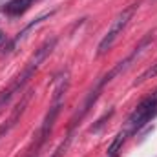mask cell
<instances>
[{
  "label": "cell",
  "instance_id": "cell-3",
  "mask_svg": "<svg viewBox=\"0 0 157 157\" xmlns=\"http://www.w3.org/2000/svg\"><path fill=\"white\" fill-rule=\"evenodd\" d=\"M155 115H157V91L154 95L143 99V101L137 104V108L132 112V115L126 121V128H124V130L128 132V135H133V133H137L141 128H144Z\"/></svg>",
  "mask_w": 157,
  "mask_h": 157
},
{
  "label": "cell",
  "instance_id": "cell-4",
  "mask_svg": "<svg viewBox=\"0 0 157 157\" xmlns=\"http://www.w3.org/2000/svg\"><path fill=\"white\" fill-rule=\"evenodd\" d=\"M31 95H33V91L31 90H28L26 93H24V97H22V101L15 106V110L11 112V115H9V119L6 121V122H2L0 124V139L2 137H6L15 126H17V122L20 121V117H22V113L26 112V106H28V102H29V99H31Z\"/></svg>",
  "mask_w": 157,
  "mask_h": 157
},
{
  "label": "cell",
  "instance_id": "cell-1",
  "mask_svg": "<svg viewBox=\"0 0 157 157\" xmlns=\"http://www.w3.org/2000/svg\"><path fill=\"white\" fill-rule=\"evenodd\" d=\"M55 46H57V39H48L39 49L31 55V59L26 62L22 73H18L17 77L13 78V82H11L7 88H4V90L0 91V110H4L6 106H9L11 101H13L20 91H24V88L28 86V82H29L31 77L39 71L40 64L51 55V51L55 49Z\"/></svg>",
  "mask_w": 157,
  "mask_h": 157
},
{
  "label": "cell",
  "instance_id": "cell-2",
  "mask_svg": "<svg viewBox=\"0 0 157 157\" xmlns=\"http://www.w3.org/2000/svg\"><path fill=\"white\" fill-rule=\"evenodd\" d=\"M135 11H137V4H130L128 7H124L117 17L112 20V24H110V28H108L106 35H104L102 40L99 42L97 57H102L104 53H108V51L112 49V46L115 44V40L119 39V35L124 31V28L128 26V22L132 20V17H133V13H135Z\"/></svg>",
  "mask_w": 157,
  "mask_h": 157
},
{
  "label": "cell",
  "instance_id": "cell-5",
  "mask_svg": "<svg viewBox=\"0 0 157 157\" xmlns=\"http://www.w3.org/2000/svg\"><path fill=\"white\" fill-rule=\"evenodd\" d=\"M53 13H55V11L44 13V15H40V17H37V18H35L33 22H29V24H28V26H26V28H24V29H22V31H20L18 35H17V37H15V39H13L11 42H9V44H7V48L4 49V53H11V51H13V49H15V48H17V46H18V44L22 42V40L26 39V37H28V33H29V31H31L33 28H37L39 24H42V22H44L46 18H51V17H53Z\"/></svg>",
  "mask_w": 157,
  "mask_h": 157
},
{
  "label": "cell",
  "instance_id": "cell-8",
  "mask_svg": "<svg viewBox=\"0 0 157 157\" xmlns=\"http://www.w3.org/2000/svg\"><path fill=\"white\" fill-rule=\"evenodd\" d=\"M4 40H6V35H4V33H2V31H0V46H2V44H4Z\"/></svg>",
  "mask_w": 157,
  "mask_h": 157
},
{
  "label": "cell",
  "instance_id": "cell-9",
  "mask_svg": "<svg viewBox=\"0 0 157 157\" xmlns=\"http://www.w3.org/2000/svg\"><path fill=\"white\" fill-rule=\"evenodd\" d=\"M7 2H9V0H0V6H2V4H4V6H6V4H7Z\"/></svg>",
  "mask_w": 157,
  "mask_h": 157
},
{
  "label": "cell",
  "instance_id": "cell-6",
  "mask_svg": "<svg viewBox=\"0 0 157 157\" xmlns=\"http://www.w3.org/2000/svg\"><path fill=\"white\" fill-rule=\"evenodd\" d=\"M33 2L35 0H9L4 7V13L9 17H22L33 6Z\"/></svg>",
  "mask_w": 157,
  "mask_h": 157
},
{
  "label": "cell",
  "instance_id": "cell-7",
  "mask_svg": "<svg viewBox=\"0 0 157 157\" xmlns=\"http://www.w3.org/2000/svg\"><path fill=\"white\" fill-rule=\"evenodd\" d=\"M154 77H157V62L155 64H152L146 71H143L141 75H139V78L133 82V86H137V84H143V82H146L148 78H154Z\"/></svg>",
  "mask_w": 157,
  "mask_h": 157
}]
</instances>
